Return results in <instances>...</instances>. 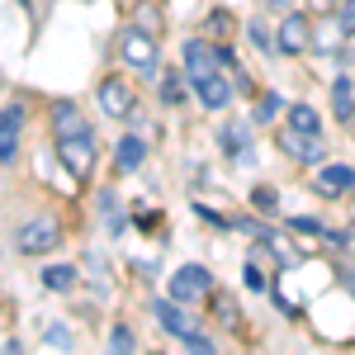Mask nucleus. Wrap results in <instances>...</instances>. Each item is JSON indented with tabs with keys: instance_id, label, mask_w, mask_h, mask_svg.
<instances>
[{
	"instance_id": "1",
	"label": "nucleus",
	"mask_w": 355,
	"mask_h": 355,
	"mask_svg": "<svg viewBox=\"0 0 355 355\" xmlns=\"http://www.w3.org/2000/svg\"><path fill=\"white\" fill-rule=\"evenodd\" d=\"M275 142H279V152H284L289 162H299V166H322L327 162V137L313 133V128H299V123H289V119L275 128Z\"/></svg>"
},
{
	"instance_id": "2",
	"label": "nucleus",
	"mask_w": 355,
	"mask_h": 355,
	"mask_svg": "<svg viewBox=\"0 0 355 355\" xmlns=\"http://www.w3.org/2000/svg\"><path fill=\"white\" fill-rule=\"evenodd\" d=\"M152 313H157V322H162V327L171 331L175 341H185L190 351H199V355H209V351H214L209 331L199 327L190 313H180V308H175V299H157V303H152Z\"/></svg>"
},
{
	"instance_id": "3",
	"label": "nucleus",
	"mask_w": 355,
	"mask_h": 355,
	"mask_svg": "<svg viewBox=\"0 0 355 355\" xmlns=\"http://www.w3.org/2000/svg\"><path fill=\"white\" fill-rule=\"evenodd\" d=\"M57 242H62L57 218H28V223L15 227V251H19V256H48Z\"/></svg>"
},
{
	"instance_id": "4",
	"label": "nucleus",
	"mask_w": 355,
	"mask_h": 355,
	"mask_svg": "<svg viewBox=\"0 0 355 355\" xmlns=\"http://www.w3.org/2000/svg\"><path fill=\"white\" fill-rule=\"evenodd\" d=\"M57 162L67 166L76 180H85L95 171V133H71V137H57Z\"/></svg>"
},
{
	"instance_id": "5",
	"label": "nucleus",
	"mask_w": 355,
	"mask_h": 355,
	"mask_svg": "<svg viewBox=\"0 0 355 355\" xmlns=\"http://www.w3.org/2000/svg\"><path fill=\"white\" fill-rule=\"evenodd\" d=\"M171 299L175 303L214 299V275H209V266H180V270L171 275Z\"/></svg>"
},
{
	"instance_id": "6",
	"label": "nucleus",
	"mask_w": 355,
	"mask_h": 355,
	"mask_svg": "<svg viewBox=\"0 0 355 355\" xmlns=\"http://www.w3.org/2000/svg\"><path fill=\"white\" fill-rule=\"evenodd\" d=\"M218 147L227 152L232 166H256V147H251V123L246 119H232L218 128Z\"/></svg>"
},
{
	"instance_id": "7",
	"label": "nucleus",
	"mask_w": 355,
	"mask_h": 355,
	"mask_svg": "<svg viewBox=\"0 0 355 355\" xmlns=\"http://www.w3.org/2000/svg\"><path fill=\"white\" fill-rule=\"evenodd\" d=\"M275 43H279V53L284 57H299L313 48V19L308 15H284V24L275 33Z\"/></svg>"
},
{
	"instance_id": "8",
	"label": "nucleus",
	"mask_w": 355,
	"mask_h": 355,
	"mask_svg": "<svg viewBox=\"0 0 355 355\" xmlns=\"http://www.w3.org/2000/svg\"><path fill=\"white\" fill-rule=\"evenodd\" d=\"M19 133H24V105H5L0 114V166H15L19 162Z\"/></svg>"
},
{
	"instance_id": "9",
	"label": "nucleus",
	"mask_w": 355,
	"mask_h": 355,
	"mask_svg": "<svg viewBox=\"0 0 355 355\" xmlns=\"http://www.w3.org/2000/svg\"><path fill=\"white\" fill-rule=\"evenodd\" d=\"M313 190L322 194V199H346V194H355V166H341V162L322 166L313 175Z\"/></svg>"
},
{
	"instance_id": "10",
	"label": "nucleus",
	"mask_w": 355,
	"mask_h": 355,
	"mask_svg": "<svg viewBox=\"0 0 355 355\" xmlns=\"http://www.w3.org/2000/svg\"><path fill=\"white\" fill-rule=\"evenodd\" d=\"M123 62L133 67V71H157V43H152V33L147 28H128L123 33Z\"/></svg>"
},
{
	"instance_id": "11",
	"label": "nucleus",
	"mask_w": 355,
	"mask_h": 355,
	"mask_svg": "<svg viewBox=\"0 0 355 355\" xmlns=\"http://www.w3.org/2000/svg\"><path fill=\"white\" fill-rule=\"evenodd\" d=\"M194 85V100L204 105V110H227L232 105V95H237V85L227 81L223 71H214V76H199V81H190Z\"/></svg>"
},
{
	"instance_id": "12",
	"label": "nucleus",
	"mask_w": 355,
	"mask_h": 355,
	"mask_svg": "<svg viewBox=\"0 0 355 355\" xmlns=\"http://www.w3.org/2000/svg\"><path fill=\"white\" fill-rule=\"evenodd\" d=\"M100 110L110 114V119H128L133 114V85L123 81V76H105L100 81Z\"/></svg>"
},
{
	"instance_id": "13",
	"label": "nucleus",
	"mask_w": 355,
	"mask_h": 355,
	"mask_svg": "<svg viewBox=\"0 0 355 355\" xmlns=\"http://www.w3.org/2000/svg\"><path fill=\"white\" fill-rule=\"evenodd\" d=\"M71 133H95L85 123V114L76 110V100H57L53 105V137H71Z\"/></svg>"
},
{
	"instance_id": "14",
	"label": "nucleus",
	"mask_w": 355,
	"mask_h": 355,
	"mask_svg": "<svg viewBox=\"0 0 355 355\" xmlns=\"http://www.w3.org/2000/svg\"><path fill=\"white\" fill-rule=\"evenodd\" d=\"M147 162V142L137 133H128V137H119V147H114V166L123 171V175H133L137 166Z\"/></svg>"
},
{
	"instance_id": "15",
	"label": "nucleus",
	"mask_w": 355,
	"mask_h": 355,
	"mask_svg": "<svg viewBox=\"0 0 355 355\" xmlns=\"http://www.w3.org/2000/svg\"><path fill=\"white\" fill-rule=\"evenodd\" d=\"M331 114H336V123H355V81L351 76L331 81Z\"/></svg>"
},
{
	"instance_id": "16",
	"label": "nucleus",
	"mask_w": 355,
	"mask_h": 355,
	"mask_svg": "<svg viewBox=\"0 0 355 355\" xmlns=\"http://www.w3.org/2000/svg\"><path fill=\"white\" fill-rule=\"evenodd\" d=\"M261 251H270L275 261H279V270H294V266H303V251L289 237H279V232H266L261 237Z\"/></svg>"
},
{
	"instance_id": "17",
	"label": "nucleus",
	"mask_w": 355,
	"mask_h": 355,
	"mask_svg": "<svg viewBox=\"0 0 355 355\" xmlns=\"http://www.w3.org/2000/svg\"><path fill=\"white\" fill-rule=\"evenodd\" d=\"M76 279H81L76 266H48V270H43V289H53V294H71Z\"/></svg>"
},
{
	"instance_id": "18",
	"label": "nucleus",
	"mask_w": 355,
	"mask_h": 355,
	"mask_svg": "<svg viewBox=\"0 0 355 355\" xmlns=\"http://www.w3.org/2000/svg\"><path fill=\"white\" fill-rule=\"evenodd\" d=\"M100 218H105V227H110L114 237H119V232L128 227V223H123V204H119V194H114V190L100 194Z\"/></svg>"
},
{
	"instance_id": "19",
	"label": "nucleus",
	"mask_w": 355,
	"mask_h": 355,
	"mask_svg": "<svg viewBox=\"0 0 355 355\" xmlns=\"http://www.w3.org/2000/svg\"><path fill=\"white\" fill-rule=\"evenodd\" d=\"M214 313H218V322L227 331L242 327V318H237V299H232V294H223V289H214Z\"/></svg>"
},
{
	"instance_id": "20",
	"label": "nucleus",
	"mask_w": 355,
	"mask_h": 355,
	"mask_svg": "<svg viewBox=\"0 0 355 355\" xmlns=\"http://www.w3.org/2000/svg\"><path fill=\"white\" fill-rule=\"evenodd\" d=\"M162 105H185V76L180 71H166L162 76Z\"/></svg>"
},
{
	"instance_id": "21",
	"label": "nucleus",
	"mask_w": 355,
	"mask_h": 355,
	"mask_svg": "<svg viewBox=\"0 0 355 355\" xmlns=\"http://www.w3.org/2000/svg\"><path fill=\"white\" fill-rule=\"evenodd\" d=\"M251 209H256V214H279V194H275L270 185H256V190H251Z\"/></svg>"
},
{
	"instance_id": "22",
	"label": "nucleus",
	"mask_w": 355,
	"mask_h": 355,
	"mask_svg": "<svg viewBox=\"0 0 355 355\" xmlns=\"http://www.w3.org/2000/svg\"><path fill=\"white\" fill-rule=\"evenodd\" d=\"M137 346V336H133V327H128V322H119V327L110 331V351H119V355H128Z\"/></svg>"
},
{
	"instance_id": "23",
	"label": "nucleus",
	"mask_w": 355,
	"mask_h": 355,
	"mask_svg": "<svg viewBox=\"0 0 355 355\" xmlns=\"http://www.w3.org/2000/svg\"><path fill=\"white\" fill-rule=\"evenodd\" d=\"M246 33H251V43H256L261 53H279V43L270 38V28L261 24V19H251V24H246Z\"/></svg>"
},
{
	"instance_id": "24",
	"label": "nucleus",
	"mask_w": 355,
	"mask_h": 355,
	"mask_svg": "<svg viewBox=\"0 0 355 355\" xmlns=\"http://www.w3.org/2000/svg\"><path fill=\"white\" fill-rule=\"evenodd\" d=\"M275 114H279V95L266 90V95H261V105H256V123H270Z\"/></svg>"
},
{
	"instance_id": "25",
	"label": "nucleus",
	"mask_w": 355,
	"mask_h": 355,
	"mask_svg": "<svg viewBox=\"0 0 355 355\" xmlns=\"http://www.w3.org/2000/svg\"><path fill=\"white\" fill-rule=\"evenodd\" d=\"M336 28H341L346 38H355V0H341V10H336Z\"/></svg>"
},
{
	"instance_id": "26",
	"label": "nucleus",
	"mask_w": 355,
	"mask_h": 355,
	"mask_svg": "<svg viewBox=\"0 0 355 355\" xmlns=\"http://www.w3.org/2000/svg\"><path fill=\"white\" fill-rule=\"evenodd\" d=\"M194 218H204V223H209V227H232V223L223 218L218 209H209V204H199V199H194Z\"/></svg>"
},
{
	"instance_id": "27",
	"label": "nucleus",
	"mask_w": 355,
	"mask_h": 355,
	"mask_svg": "<svg viewBox=\"0 0 355 355\" xmlns=\"http://www.w3.org/2000/svg\"><path fill=\"white\" fill-rule=\"evenodd\" d=\"M204 28H209V33H227V28H232V15H227V10H214V15H209V19H204Z\"/></svg>"
},
{
	"instance_id": "28",
	"label": "nucleus",
	"mask_w": 355,
	"mask_h": 355,
	"mask_svg": "<svg viewBox=\"0 0 355 355\" xmlns=\"http://www.w3.org/2000/svg\"><path fill=\"white\" fill-rule=\"evenodd\" d=\"M43 341L57 346V351H67V346H71V331H67V327H48V331H43Z\"/></svg>"
},
{
	"instance_id": "29",
	"label": "nucleus",
	"mask_w": 355,
	"mask_h": 355,
	"mask_svg": "<svg viewBox=\"0 0 355 355\" xmlns=\"http://www.w3.org/2000/svg\"><path fill=\"white\" fill-rule=\"evenodd\" d=\"M289 227H294V232H313V237H322V232H327L318 218H289Z\"/></svg>"
},
{
	"instance_id": "30",
	"label": "nucleus",
	"mask_w": 355,
	"mask_h": 355,
	"mask_svg": "<svg viewBox=\"0 0 355 355\" xmlns=\"http://www.w3.org/2000/svg\"><path fill=\"white\" fill-rule=\"evenodd\" d=\"M246 289H266V275H261V266H246Z\"/></svg>"
},
{
	"instance_id": "31",
	"label": "nucleus",
	"mask_w": 355,
	"mask_h": 355,
	"mask_svg": "<svg viewBox=\"0 0 355 355\" xmlns=\"http://www.w3.org/2000/svg\"><path fill=\"white\" fill-rule=\"evenodd\" d=\"M336 5H341V0H308L313 15H336Z\"/></svg>"
},
{
	"instance_id": "32",
	"label": "nucleus",
	"mask_w": 355,
	"mask_h": 355,
	"mask_svg": "<svg viewBox=\"0 0 355 355\" xmlns=\"http://www.w3.org/2000/svg\"><path fill=\"white\" fill-rule=\"evenodd\" d=\"M341 284H346V289H351V299H355V261H346V266H341Z\"/></svg>"
},
{
	"instance_id": "33",
	"label": "nucleus",
	"mask_w": 355,
	"mask_h": 355,
	"mask_svg": "<svg viewBox=\"0 0 355 355\" xmlns=\"http://www.w3.org/2000/svg\"><path fill=\"white\" fill-rule=\"evenodd\" d=\"M157 223H162V214H157V209H142V214H137V227H147V232H152Z\"/></svg>"
},
{
	"instance_id": "34",
	"label": "nucleus",
	"mask_w": 355,
	"mask_h": 355,
	"mask_svg": "<svg viewBox=\"0 0 355 355\" xmlns=\"http://www.w3.org/2000/svg\"><path fill=\"white\" fill-rule=\"evenodd\" d=\"M256 5H266V10H289V0H256Z\"/></svg>"
},
{
	"instance_id": "35",
	"label": "nucleus",
	"mask_w": 355,
	"mask_h": 355,
	"mask_svg": "<svg viewBox=\"0 0 355 355\" xmlns=\"http://www.w3.org/2000/svg\"><path fill=\"white\" fill-rule=\"evenodd\" d=\"M19 10H28V0H19Z\"/></svg>"
}]
</instances>
